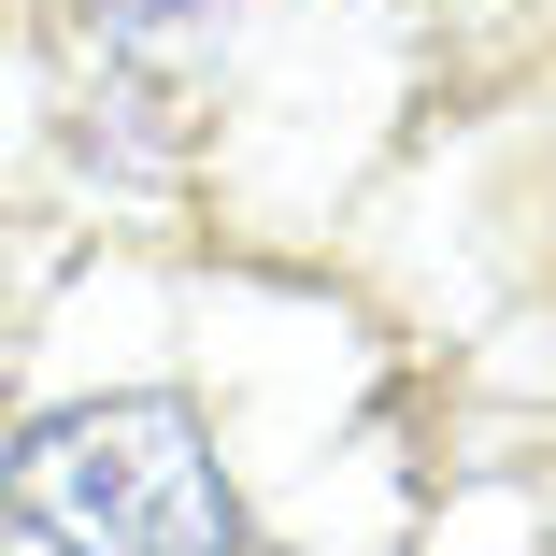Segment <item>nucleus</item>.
<instances>
[{"mask_svg": "<svg viewBox=\"0 0 556 556\" xmlns=\"http://www.w3.org/2000/svg\"><path fill=\"white\" fill-rule=\"evenodd\" d=\"M229 528V471L186 400H86L15 442V542L43 556H214Z\"/></svg>", "mask_w": 556, "mask_h": 556, "instance_id": "1", "label": "nucleus"}, {"mask_svg": "<svg viewBox=\"0 0 556 556\" xmlns=\"http://www.w3.org/2000/svg\"><path fill=\"white\" fill-rule=\"evenodd\" d=\"M200 0H86V29H115V43H143V29H186Z\"/></svg>", "mask_w": 556, "mask_h": 556, "instance_id": "2", "label": "nucleus"}]
</instances>
